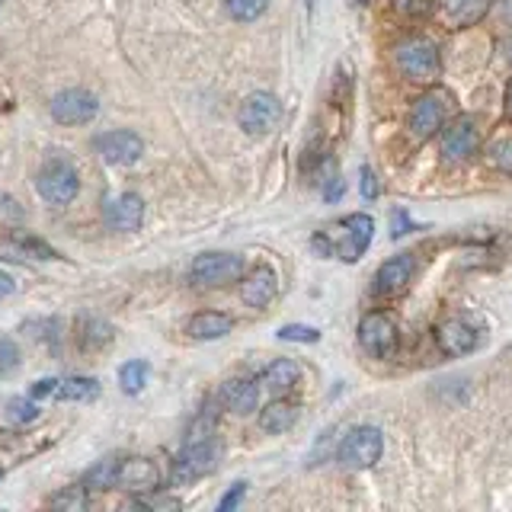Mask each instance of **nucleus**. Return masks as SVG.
<instances>
[{
    "instance_id": "nucleus-28",
    "label": "nucleus",
    "mask_w": 512,
    "mask_h": 512,
    "mask_svg": "<svg viewBox=\"0 0 512 512\" xmlns=\"http://www.w3.org/2000/svg\"><path fill=\"white\" fill-rule=\"evenodd\" d=\"M115 471H119V461H113V458L100 461V465L87 474L84 487H87V490H109V487H115Z\"/></svg>"
},
{
    "instance_id": "nucleus-38",
    "label": "nucleus",
    "mask_w": 512,
    "mask_h": 512,
    "mask_svg": "<svg viewBox=\"0 0 512 512\" xmlns=\"http://www.w3.org/2000/svg\"><path fill=\"white\" fill-rule=\"evenodd\" d=\"M359 176H362V182H359V186H362V196L365 199H378V192H381V189H378V176L371 173V167H362V170H359Z\"/></svg>"
},
{
    "instance_id": "nucleus-20",
    "label": "nucleus",
    "mask_w": 512,
    "mask_h": 512,
    "mask_svg": "<svg viewBox=\"0 0 512 512\" xmlns=\"http://www.w3.org/2000/svg\"><path fill=\"white\" fill-rule=\"evenodd\" d=\"M231 327H234V320L222 310H199V314L189 317L186 333L192 340H222L231 333Z\"/></svg>"
},
{
    "instance_id": "nucleus-24",
    "label": "nucleus",
    "mask_w": 512,
    "mask_h": 512,
    "mask_svg": "<svg viewBox=\"0 0 512 512\" xmlns=\"http://www.w3.org/2000/svg\"><path fill=\"white\" fill-rule=\"evenodd\" d=\"M148 375H151V369H148V362H142V359H132V362H125L119 369V384H122V391L125 394H142L144 391V384H148Z\"/></svg>"
},
{
    "instance_id": "nucleus-44",
    "label": "nucleus",
    "mask_w": 512,
    "mask_h": 512,
    "mask_svg": "<svg viewBox=\"0 0 512 512\" xmlns=\"http://www.w3.org/2000/svg\"><path fill=\"white\" fill-rule=\"evenodd\" d=\"M506 115L512 119V81H509V87H506Z\"/></svg>"
},
{
    "instance_id": "nucleus-42",
    "label": "nucleus",
    "mask_w": 512,
    "mask_h": 512,
    "mask_svg": "<svg viewBox=\"0 0 512 512\" xmlns=\"http://www.w3.org/2000/svg\"><path fill=\"white\" fill-rule=\"evenodd\" d=\"M407 228H410V222H407V215H404V212H394V231H391V237L407 234Z\"/></svg>"
},
{
    "instance_id": "nucleus-40",
    "label": "nucleus",
    "mask_w": 512,
    "mask_h": 512,
    "mask_svg": "<svg viewBox=\"0 0 512 512\" xmlns=\"http://www.w3.org/2000/svg\"><path fill=\"white\" fill-rule=\"evenodd\" d=\"M340 196H343V180H340V176H330V186L324 189V199L327 202H337Z\"/></svg>"
},
{
    "instance_id": "nucleus-16",
    "label": "nucleus",
    "mask_w": 512,
    "mask_h": 512,
    "mask_svg": "<svg viewBox=\"0 0 512 512\" xmlns=\"http://www.w3.org/2000/svg\"><path fill=\"white\" fill-rule=\"evenodd\" d=\"M276 291H279V279L276 270H270V266H256L241 282V298L247 308H266L276 298Z\"/></svg>"
},
{
    "instance_id": "nucleus-13",
    "label": "nucleus",
    "mask_w": 512,
    "mask_h": 512,
    "mask_svg": "<svg viewBox=\"0 0 512 512\" xmlns=\"http://www.w3.org/2000/svg\"><path fill=\"white\" fill-rule=\"evenodd\" d=\"M436 340L445 356H468V352L478 350V330H474L468 320H461V317L442 320L436 330Z\"/></svg>"
},
{
    "instance_id": "nucleus-29",
    "label": "nucleus",
    "mask_w": 512,
    "mask_h": 512,
    "mask_svg": "<svg viewBox=\"0 0 512 512\" xmlns=\"http://www.w3.org/2000/svg\"><path fill=\"white\" fill-rule=\"evenodd\" d=\"M109 340H113V327L109 324H103V320H87V324H84V333H81L84 350H103Z\"/></svg>"
},
{
    "instance_id": "nucleus-47",
    "label": "nucleus",
    "mask_w": 512,
    "mask_h": 512,
    "mask_svg": "<svg viewBox=\"0 0 512 512\" xmlns=\"http://www.w3.org/2000/svg\"><path fill=\"white\" fill-rule=\"evenodd\" d=\"M0 4H4V0H0Z\"/></svg>"
},
{
    "instance_id": "nucleus-9",
    "label": "nucleus",
    "mask_w": 512,
    "mask_h": 512,
    "mask_svg": "<svg viewBox=\"0 0 512 512\" xmlns=\"http://www.w3.org/2000/svg\"><path fill=\"white\" fill-rule=\"evenodd\" d=\"M218 465V445L215 438L205 442H186V448L180 452V458L173 461V484H189L199 480L205 474H212Z\"/></svg>"
},
{
    "instance_id": "nucleus-35",
    "label": "nucleus",
    "mask_w": 512,
    "mask_h": 512,
    "mask_svg": "<svg viewBox=\"0 0 512 512\" xmlns=\"http://www.w3.org/2000/svg\"><path fill=\"white\" fill-rule=\"evenodd\" d=\"M16 362H20V352H16V346L10 343V340H0V375L14 371Z\"/></svg>"
},
{
    "instance_id": "nucleus-15",
    "label": "nucleus",
    "mask_w": 512,
    "mask_h": 512,
    "mask_svg": "<svg viewBox=\"0 0 512 512\" xmlns=\"http://www.w3.org/2000/svg\"><path fill=\"white\" fill-rule=\"evenodd\" d=\"M343 228H346V237H343V243L337 247V253H340V260H343V263H356L359 256L369 250L371 237H375V222L359 212V215L346 218Z\"/></svg>"
},
{
    "instance_id": "nucleus-6",
    "label": "nucleus",
    "mask_w": 512,
    "mask_h": 512,
    "mask_svg": "<svg viewBox=\"0 0 512 512\" xmlns=\"http://www.w3.org/2000/svg\"><path fill=\"white\" fill-rule=\"evenodd\" d=\"M279 119H282V106H279V100L272 94H250L247 100L241 103V113H237V122H241V128L247 132L250 138H263L270 135L272 128L279 125Z\"/></svg>"
},
{
    "instance_id": "nucleus-11",
    "label": "nucleus",
    "mask_w": 512,
    "mask_h": 512,
    "mask_svg": "<svg viewBox=\"0 0 512 512\" xmlns=\"http://www.w3.org/2000/svg\"><path fill=\"white\" fill-rule=\"evenodd\" d=\"M100 113V100H96L90 90H61L58 96L52 100V119L58 125H84L94 115Z\"/></svg>"
},
{
    "instance_id": "nucleus-1",
    "label": "nucleus",
    "mask_w": 512,
    "mask_h": 512,
    "mask_svg": "<svg viewBox=\"0 0 512 512\" xmlns=\"http://www.w3.org/2000/svg\"><path fill=\"white\" fill-rule=\"evenodd\" d=\"M394 61H398L400 74L413 84H436V77L442 74L438 48H436V42L426 39V35H407L404 42H398Z\"/></svg>"
},
{
    "instance_id": "nucleus-36",
    "label": "nucleus",
    "mask_w": 512,
    "mask_h": 512,
    "mask_svg": "<svg viewBox=\"0 0 512 512\" xmlns=\"http://www.w3.org/2000/svg\"><path fill=\"white\" fill-rule=\"evenodd\" d=\"M58 394V378H42V381H35L33 388H29V398L33 400H48Z\"/></svg>"
},
{
    "instance_id": "nucleus-8",
    "label": "nucleus",
    "mask_w": 512,
    "mask_h": 512,
    "mask_svg": "<svg viewBox=\"0 0 512 512\" xmlns=\"http://www.w3.org/2000/svg\"><path fill=\"white\" fill-rule=\"evenodd\" d=\"M189 276H192L196 285H209V289L228 285L243 276V260L237 253H202V256H196Z\"/></svg>"
},
{
    "instance_id": "nucleus-39",
    "label": "nucleus",
    "mask_w": 512,
    "mask_h": 512,
    "mask_svg": "<svg viewBox=\"0 0 512 512\" xmlns=\"http://www.w3.org/2000/svg\"><path fill=\"white\" fill-rule=\"evenodd\" d=\"M138 506H144V509H180V503H176L173 497H161V499H138Z\"/></svg>"
},
{
    "instance_id": "nucleus-43",
    "label": "nucleus",
    "mask_w": 512,
    "mask_h": 512,
    "mask_svg": "<svg viewBox=\"0 0 512 512\" xmlns=\"http://www.w3.org/2000/svg\"><path fill=\"white\" fill-rule=\"evenodd\" d=\"M16 291V282L7 276V272H0V298H10Z\"/></svg>"
},
{
    "instance_id": "nucleus-25",
    "label": "nucleus",
    "mask_w": 512,
    "mask_h": 512,
    "mask_svg": "<svg viewBox=\"0 0 512 512\" xmlns=\"http://www.w3.org/2000/svg\"><path fill=\"white\" fill-rule=\"evenodd\" d=\"M270 0H224V10L231 14V20L237 23H253L266 14Z\"/></svg>"
},
{
    "instance_id": "nucleus-33",
    "label": "nucleus",
    "mask_w": 512,
    "mask_h": 512,
    "mask_svg": "<svg viewBox=\"0 0 512 512\" xmlns=\"http://www.w3.org/2000/svg\"><path fill=\"white\" fill-rule=\"evenodd\" d=\"M205 438H215V413H202L196 423L189 426L186 442H205Z\"/></svg>"
},
{
    "instance_id": "nucleus-41",
    "label": "nucleus",
    "mask_w": 512,
    "mask_h": 512,
    "mask_svg": "<svg viewBox=\"0 0 512 512\" xmlns=\"http://www.w3.org/2000/svg\"><path fill=\"white\" fill-rule=\"evenodd\" d=\"M497 20L512 29V0H499L497 4Z\"/></svg>"
},
{
    "instance_id": "nucleus-46",
    "label": "nucleus",
    "mask_w": 512,
    "mask_h": 512,
    "mask_svg": "<svg viewBox=\"0 0 512 512\" xmlns=\"http://www.w3.org/2000/svg\"><path fill=\"white\" fill-rule=\"evenodd\" d=\"M359 4H369V0H359Z\"/></svg>"
},
{
    "instance_id": "nucleus-10",
    "label": "nucleus",
    "mask_w": 512,
    "mask_h": 512,
    "mask_svg": "<svg viewBox=\"0 0 512 512\" xmlns=\"http://www.w3.org/2000/svg\"><path fill=\"white\" fill-rule=\"evenodd\" d=\"M94 148H96V154H100L106 163H113V167H132V163H138V161H142V154H144L142 135L128 132V128L106 132V135H96Z\"/></svg>"
},
{
    "instance_id": "nucleus-31",
    "label": "nucleus",
    "mask_w": 512,
    "mask_h": 512,
    "mask_svg": "<svg viewBox=\"0 0 512 512\" xmlns=\"http://www.w3.org/2000/svg\"><path fill=\"white\" fill-rule=\"evenodd\" d=\"M490 163L503 173H512V135L497 138L490 148Z\"/></svg>"
},
{
    "instance_id": "nucleus-32",
    "label": "nucleus",
    "mask_w": 512,
    "mask_h": 512,
    "mask_svg": "<svg viewBox=\"0 0 512 512\" xmlns=\"http://www.w3.org/2000/svg\"><path fill=\"white\" fill-rule=\"evenodd\" d=\"M7 417L14 419V423H33L35 417H39V407H35L33 398H14L7 404Z\"/></svg>"
},
{
    "instance_id": "nucleus-4",
    "label": "nucleus",
    "mask_w": 512,
    "mask_h": 512,
    "mask_svg": "<svg viewBox=\"0 0 512 512\" xmlns=\"http://www.w3.org/2000/svg\"><path fill=\"white\" fill-rule=\"evenodd\" d=\"M35 189H39V196L48 205H68L81 192V176H77V170L68 161H52L42 167Z\"/></svg>"
},
{
    "instance_id": "nucleus-5",
    "label": "nucleus",
    "mask_w": 512,
    "mask_h": 512,
    "mask_svg": "<svg viewBox=\"0 0 512 512\" xmlns=\"http://www.w3.org/2000/svg\"><path fill=\"white\" fill-rule=\"evenodd\" d=\"M359 343L369 356L375 359H391L398 352V324L391 314L384 310H371L359 320Z\"/></svg>"
},
{
    "instance_id": "nucleus-21",
    "label": "nucleus",
    "mask_w": 512,
    "mask_h": 512,
    "mask_svg": "<svg viewBox=\"0 0 512 512\" xmlns=\"http://www.w3.org/2000/svg\"><path fill=\"white\" fill-rule=\"evenodd\" d=\"M298 381H301V369H298L291 359H276V362L270 365V369L263 371V384L270 388L272 394H289L298 388Z\"/></svg>"
},
{
    "instance_id": "nucleus-18",
    "label": "nucleus",
    "mask_w": 512,
    "mask_h": 512,
    "mask_svg": "<svg viewBox=\"0 0 512 512\" xmlns=\"http://www.w3.org/2000/svg\"><path fill=\"white\" fill-rule=\"evenodd\" d=\"M438 14L452 29H465L490 14V0H438Z\"/></svg>"
},
{
    "instance_id": "nucleus-34",
    "label": "nucleus",
    "mask_w": 512,
    "mask_h": 512,
    "mask_svg": "<svg viewBox=\"0 0 512 512\" xmlns=\"http://www.w3.org/2000/svg\"><path fill=\"white\" fill-rule=\"evenodd\" d=\"M394 7L404 16H429L438 7V0H394Z\"/></svg>"
},
{
    "instance_id": "nucleus-19",
    "label": "nucleus",
    "mask_w": 512,
    "mask_h": 512,
    "mask_svg": "<svg viewBox=\"0 0 512 512\" xmlns=\"http://www.w3.org/2000/svg\"><path fill=\"white\" fill-rule=\"evenodd\" d=\"M222 404L228 407L231 413H250L260 404V384L253 378H231L222 388Z\"/></svg>"
},
{
    "instance_id": "nucleus-23",
    "label": "nucleus",
    "mask_w": 512,
    "mask_h": 512,
    "mask_svg": "<svg viewBox=\"0 0 512 512\" xmlns=\"http://www.w3.org/2000/svg\"><path fill=\"white\" fill-rule=\"evenodd\" d=\"M96 398H100V381L84 375L58 381V394H54V400H74V404H87V400Z\"/></svg>"
},
{
    "instance_id": "nucleus-37",
    "label": "nucleus",
    "mask_w": 512,
    "mask_h": 512,
    "mask_svg": "<svg viewBox=\"0 0 512 512\" xmlns=\"http://www.w3.org/2000/svg\"><path fill=\"white\" fill-rule=\"evenodd\" d=\"M243 493H247V484H243V480H237V484L231 487V490L224 493L222 499H218V512H231L243 499Z\"/></svg>"
},
{
    "instance_id": "nucleus-14",
    "label": "nucleus",
    "mask_w": 512,
    "mask_h": 512,
    "mask_svg": "<svg viewBox=\"0 0 512 512\" xmlns=\"http://www.w3.org/2000/svg\"><path fill=\"white\" fill-rule=\"evenodd\" d=\"M161 484V471H157L154 461L148 458H125L119 461V471H115V487L122 490H135V493H148Z\"/></svg>"
},
{
    "instance_id": "nucleus-17",
    "label": "nucleus",
    "mask_w": 512,
    "mask_h": 512,
    "mask_svg": "<svg viewBox=\"0 0 512 512\" xmlns=\"http://www.w3.org/2000/svg\"><path fill=\"white\" fill-rule=\"evenodd\" d=\"M144 222V199L135 192H122L106 205V224L113 231H138Z\"/></svg>"
},
{
    "instance_id": "nucleus-7",
    "label": "nucleus",
    "mask_w": 512,
    "mask_h": 512,
    "mask_svg": "<svg viewBox=\"0 0 512 512\" xmlns=\"http://www.w3.org/2000/svg\"><path fill=\"white\" fill-rule=\"evenodd\" d=\"M480 148V128L471 115H458L442 128V157L448 163L471 161Z\"/></svg>"
},
{
    "instance_id": "nucleus-45",
    "label": "nucleus",
    "mask_w": 512,
    "mask_h": 512,
    "mask_svg": "<svg viewBox=\"0 0 512 512\" xmlns=\"http://www.w3.org/2000/svg\"><path fill=\"white\" fill-rule=\"evenodd\" d=\"M503 54H506V61H509V64H512V35L503 42Z\"/></svg>"
},
{
    "instance_id": "nucleus-22",
    "label": "nucleus",
    "mask_w": 512,
    "mask_h": 512,
    "mask_svg": "<svg viewBox=\"0 0 512 512\" xmlns=\"http://www.w3.org/2000/svg\"><path fill=\"white\" fill-rule=\"evenodd\" d=\"M295 419H298V407L291 404V400H272V404H266V410L260 413V426H263V432H272V436L289 432L291 426H295Z\"/></svg>"
},
{
    "instance_id": "nucleus-3",
    "label": "nucleus",
    "mask_w": 512,
    "mask_h": 512,
    "mask_svg": "<svg viewBox=\"0 0 512 512\" xmlns=\"http://www.w3.org/2000/svg\"><path fill=\"white\" fill-rule=\"evenodd\" d=\"M381 452H384L381 429H375V426H356V429H350L343 436V442L337 448V458L350 471H369V468L378 465Z\"/></svg>"
},
{
    "instance_id": "nucleus-12",
    "label": "nucleus",
    "mask_w": 512,
    "mask_h": 512,
    "mask_svg": "<svg viewBox=\"0 0 512 512\" xmlns=\"http://www.w3.org/2000/svg\"><path fill=\"white\" fill-rule=\"evenodd\" d=\"M413 270H417V263H413L410 253H400V256H391L388 263H381V270L375 272V291L381 298H394L400 295V291L410 285L413 279Z\"/></svg>"
},
{
    "instance_id": "nucleus-2",
    "label": "nucleus",
    "mask_w": 512,
    "mask_h": 512,
    "mask_svg": "<svg viewBox=\"0 0 512 512\" xmlns=\"http://www.w3.org/2000/svg\"><path fill=\"white\" fill-rule=\"evenodd\" d=\"M452 94H445V90H429V94H423L417 103H413L410 109V135L419 138V142H426V138L438 135L445 125H448V119H452Z\"/></svg>"
},
{
    "instance_id": "nucleus-26",
    "label": "nucleus",
    "mask_w": 512,
    "mask_h": 512,
    "mask_svg": "<svg viewBox=\"0 0 512 512\" xmlns=\"http://www.w3.org/2000/svg\"><path fill=\"white\" fill-rule=\"evenodd\" d=\"M52 509H68V512H84L87 509V487H64L61 493H54Z\"/></svg>"
},
{
    "instance_id": "nucleus-30",
    "label": "nucleus",
    "mask_w": 512,
    "mask_h": 512,
    "mask_svg": "<svg viewBox=\"0 0 512 512\" xmlns=\"http://www.w3.org/2000/svg\"><path fill=\"white\" fill-rule=\"evenodd\" d=\"M276 337L282 340V343H317V340H320V330L310 324H285Z\"/></svg>"
},
{
    "instance_id": "nucleus-27",
    "label": "nucleus",
    "mask_w": 512,
    "mask_h": 512,
    "mask_svg": "<svg viewBox=\"0 0 512 512\" xmlns=\"http://www.w3.org/2000/svg\"><path fill=\"white\" fill-rule=\"evenodd\" d=\"M10 243H14L20 253L35 256V260H58V253H54L45 241H39V237H29V234H20V231H16V234L10 237Z\"/></svg>"
}]
</instances>
